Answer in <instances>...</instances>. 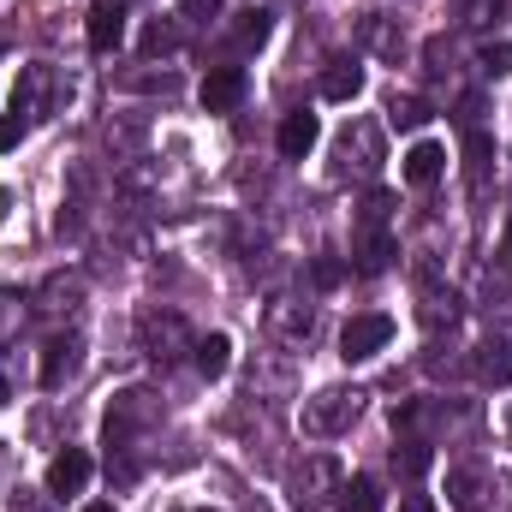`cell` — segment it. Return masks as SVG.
Wrapping results in <instances>:
<instances>
[{"label": "cell", "mask_w": 512, "mask_h": 512, "mask_svg": "<svg viewBox=\"0 0 512 512\" xmlns=\"http://www.w3.org/2000/svg\"><path fill=\"white\" fill-rule=\"evenodd\" d=\"M399 512H435V501H429V495H405V501H399Z\"/></svg>", "instance_id": "obj_25"}, {"label": "cell", "mask_w": 512, "mask_h": 512, "mask_svg": "<svg viewBox=\"0 0 512 512\" xmlns=\"http://www.w3.org/2000/svg\"><path fill=\"white\" fill-rule=\"evenodd\" d=\"M334 495H340V512H382L387 507V495H382L376 477H346Z\"/></svg>", "instance_id": "obj_10"}, {"label": "cell", "mask_w": 512, "mask_h": 512, "mask_svg": "<svg viewBox=\"0 0 512 512\" xmlns=\"http://www.w3.org/2000/svg\"><path fill=\"white\" fill-rule=\"evenodd\" d=\"M316 137H322V126H316V114H304V108H298V114H286L280 131H274V143H280V155H286V161H304V155L316 149Z\"/></svg>", "instance_id": "obj_8"}, {"label": "cell", "mask_w": 512, "mask_h": 512, "mask_svg": "<svg viewBox=\"0 0 512 512\" xmlns=\"http://www.w3.org/2000/svg\"><path fill=\"white\" fill-rule=\"evenodd\" d=\"M18 137H24L18 120H0V155H6V149H18Z\"/></svg>", "instance_id": "obj_24"}, {"label": "cell", "mask_w": 512, "mask_h": 512, "mask_svg": "<svg viewBox=\"0 0 512 512\" xmlns=\"http://www.w3.org/2000/svg\"><path fill=\"white\" fill-rule=\"evenodd\" d=\"M471 376L483 387H512V340H483L471 358Z\"/></svg>", "instance_id": "obj_7"}, {"label": "cell", "mask_w": 512, "mask_h": 512, "mask_svg": "<svg viewBox=\"0 0 512 512\" xmlns=\"http://www.w3.org/2000/svg\"><path fill=\"white\" fill-rule=\"evenodd\" d=\"M429 459H435V453H429L423 441H405V447H393V471H405V477H423V471H429Z\"/></svg>", "instance_id": "obj_17"}, {"label": "cell", "mask_w": 512, "mask_h": 512, "mask_svg": "<svg viewBox=\"0 0 512 512\" xmlns=\"http://www.w3.org/2000/svg\"><path fill=\"white\" fill-rule=\"evenodd\" d=\"M477 66H483L489 78H507L512 72V42H489V48H477Z\"/></svg>", "instance_id": "obj_19"}, {"label": "cell", "mask_w": 512, "mask_h": 512, "mask_svg": "<svg viewBox=\"0 0 512 512\" xmlns=\"http://www.w3.org/2000/svg\"><path fill=\"white\" fill-rule=\"evenodd\" d=\"M441 173H447V149L441 143H411L405 149V185L411 191H429Z\"/></svg>", "instance_id": "obj_6"}, {"label": "cell", "mask_w": 512, "mask_h": 512, "mask_svg": "<svg viewBox=\"0 0 512 512\" xmlns=\"http://www.w3.org/2000/svg\"><path fill=\"white\" fill-rule=\"evenodd\" d=\"M179 48V36L167 30V24H149V36H143V54H173Z\"/></svg>", "instance_id": "obj_21"}, {"label": "cell", "mask_w": 512, "mask_h": 512, "mask_svg": "<svg viewBox=\"0 0 512 512\" xmlns=\"http://www.w3.org/2000/svg\"><path fill=\"white\" fill-rule=\"evenodd\" d=\"M84 512H114V507H108V501H96V507H84Z\"/></svg>", "instance_id": "obj_27"}, {"label": "cell", "mask_w": 512, "mask_h": 512, "mask_svg": "<svg viewBox=\"0 0 512 512\" xmlns=\"http://www.w3.org/2000/svg\"><path fill=\"white\" fill-rule=\"evenodd\" d=\"M233 42H239V48H262V42H268V12H239V24H233Z\"/></svg>", "instance_id": "obj_15"}, {"label": "cell", "mask_w": 512, "mask_h": 512, "mask_svg": "<svg viewBox=\"0 0 512 512\" xmlns=\"http://www.w3.org/2000/svg\"><path fill=\"white\" fill-rule=\"evenodd\" d=\"M84 483H90V453H84V447L54 453V465H48V495H54V501H66V495H78Z\"/></svg>", "instance_id": "obj_4"}, {"label": "cell", "mask_w": 512, "mask_h": 512, "mask_svg": "<svg viewBox=\"0 0 512 512\" xmlns=\"http://www.w3.org/2000/svg\"><path fill=\"white\" fill-rule=\"evenodd\" d=\"M227 364H233V340L227 334H209V340H197V370L215 382V376H227Z\"/></svg>", "instance_id": "obj_12"}, {"label": "cell", "mask_w": 512, "mask_h": 512, "mask_svg": "<svg viewBox=\"0 0 512 512\" xmlns=\"http://www.w3.org/2000/svg\"><path fill=\"white\" fill-rule=\"evenodd\" d=\"M179 12H185V18H197V24H209V18L221 12V0H179Z\"/></svg>", "instance_id": "obj_22"}, {"label": "cell", "mask_w": 512, "mask_h": 512, "mask_svg": "<svg viewBox=\"0 0 512 512\" xmlns=\"http://www.w3.org/2000/svg\"><path fill=\"white\" fill-rule=\"evenodd\" d=\"M84 36H90V48H96V54H114V48L126 42V6H120V0H96V6H90Z\"/></svg>", "instance_id": "obj_3"}, {"label": "cell", "mask_w": 512, "mask_h": 512, "mask_svg": "<svg viewBox=\"0 0 512 512\" xmlns=\"http://www.w3.org/2000/svg\"><path fill=\"white\" fill-rule=\"evenodd\" d=\"M328 483H340L334 459H310V471H298V477H292V501H304V489H328Z\"/></svg>", "instance_id": "obj_14"}, {"label": "cell", "mask_w": 512, "mask_h": 512, "mask_svg": "<svg viewBox=\"0 0 512 512\" xmlns=\"http://www.w3.org/2000/svg\"><path fill=\"white\" fill-rule=\"evenodd\" d=\"M477 12H483V24H489V18H501V12H507V0H477Z\"/></svg>", "instance_id": "obj_26"}, {"label": "cell", "mask_w": 512, "mask_h": 512, "mask_svg": "<svg viewBox=\"0 0 512 512\" xmlns=\"http://www.w3.org/2000/svg\"><path fill=\"white\" fill-rule=\"evenodd\" d=\"M358 268H364V274L393 268V239H387V233H370V239H364V256H358Z\"/></svg>", "instance_id": "obj_16"}, {"label": "cell", "mask_w": 512, "mask_h": 512, "mask_svg": "<svg viewBox=\"0 0 512 512\" xmlns=\"http://www.w3.org/2000/svg\"><path fill=\"white\" fill-rule=\"evenodd\" d=\"M322 96H328V102H358V96H364V66H358V60H334V66L322 72Z\"/></svg>", "instance_id": "obj_9"}, {"label": "cell", "mask_w": 512, "mask_h": 512, "mask_svg": "<svg viewBox=\"0 0 512 512\" xmlns=\"http://www.w3.org/2000/svg\"><path fill=\"white\" fill-rule=\"evenodd\" d=\"M447 489H453V507H459V512L483 507V495H477V477H471V471H453V477H447Z\"/></svg>", "instance_id": "obj_18"}, {"label": "cell", "mask_w": 512, "mask_h": 512, "mask_svg": "<svg viewBox=\"0 0 512 512\" xmlns=\"http://www.w3.org/2000/svg\"><path fill=\"white\" fill-rule=\"evenodd\" d=\"M387 340H393V316H352L346 334H340V358L346 364H364V358L387 352Z\"/></svg>", "instance_id": "obj_2"}, {"label": "cell", "mask_w": 512, "mask_h": 512, "mask_svg": "<svg viewBox=\"0 0 512 512\" xmlns=\"http://www.w3.org/2000/svg\"><path fill=\"white\" fill-rule=\"evenodd\" d=\"M358 387H328V393H316L310 405H304V435H340L352 417H358Z\"/></svg>", "instance_id": "obj_1"}, {"label": "cell", "mask_w": 512, "mask_h": 512, "mask_svg": "<svg viewBox=\"0 0 512 512\" xmlns=\"http://www.w3.org/2000/svg\"><path fill=\"white\" fill-rule=\"evenodd\" d=\"M72 370H78V340L72 334L66 340H48V352H42V387H60Z\"/></svg>", "instance_id": "obj_11"}, {"label": "cell", "mask_w": 512, "mask_h": 512, "mask_svg": "<svg viewBox=\"0 0 512 512\" xmlns=\"http://www.w3.org/2000/svg\"><path fill=\"white\" fill-rule=\"evenodd\" d=\"M0 405H6V382H0Z\"/></svg>", "instance_id": "obj_29"}, {"label": "cell", "mask_w": 512, "mask_h": 512, "mask_svg": "<svg viewBox=\"0 0 512 512\" xmlns=\"http://www.w3.org/2000/svg\"><path fill=\"white\" fill-rule=\"evenodd\" d=\"M465 155H471V185H483V167H489V155H495V143H489L483 131H471V137H465Z\"/></svg>", "instance_id": "obj_20"}, {"label": "cell", "mask_w": 512, "mask_h": 512, "mask_svg": "<svg viewBox=\"0 0 512 512\" xmlns=\"http://www.w3.org/2000/svg\"><path fill=\"white\" fill-rule=\"evenodd\" d=\"M423 120H429V102H423V96H393V102H387V126L417 131Z\"/></svg>", "instance_id": "obj_13"}, {"label": "cell", "mask_w": 512, "mask_h": 512, "mask_svg": "<svg viewBox=\"0 0 512 512\" xmlns=\"http://www.w3.org/2000/svg\"><path fill=\"white\" fill-rule=\"evenodd\" d=\"M340 274H346V268H340L334 256H316V286H340Z\"/></svg>", "instance_id": "obj_23"}, {"label": "cell", "mask_w": 512, "mask_h": 512, "mask_svg": "<svg viewBox=\"0 0 512 512\" xmlns=\"http://www.w3.org/2000/svg\"><path fill=\"white\" fill-rule=\"evenodd\" d=\"M239 102H245V66H221V72L203 78V108L209 114H233Z\"/></svg>", "instance_id": "obj_5"}, {"label": "cell", "mask_w": 512, "mask_h": 512, "mask_svg": "<svg viewBox=\"0 0 512 512\" xmlns=\"http://www.w3.org/2000/svg\"><path fill=\"white\" fill-rule=\"evenodd\" d=\"M507 268H512V233H507Z\"/></svg>", "instance_id": "obj_28"}]
</instances>
